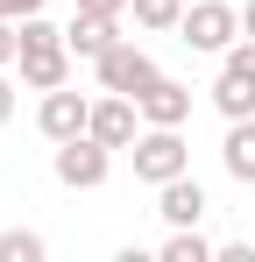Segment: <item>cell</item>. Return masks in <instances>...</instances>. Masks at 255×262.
<instances>
[{"label":"cell","mask_w":255,"mask_h":262,"mask_svg":"<svg viewBox=\"0 0 255 262\" xmlns=\"http://www.w3.org/2000/svg\"><path fill=\"white\" fill-rule=\"evenodd\" d=\"M14 64H22V85L29 92H57V85H71V64H78V57H71V43H64V29H50L42 14H29Z\"/></svg>","instance_id":"obj_1"},{"label":"cell","mask_w":255,"mask_h":262,"mask_svg":"<svg viewBox=\"0 0 255 262\" xmlns=\"http://www.w3.org/2000/svg\"><path fill=\"white\" fill-rule=\"evenodd\" d=\"M177 43L199 50V57H227V50L241 43V7L234 0H192L184 21H177Z\"/></svg>","instance_id":"obj_2"},{"label":"cell","mask_w":255,"mask_h":262,"mask_svg":"<svg viewBox=\"0 0 255 262\" xmlns=\"http://www.w3.org/2000/svg\"><path fill=\"white\" fill-rule=\"evenodd\" d=\"M135 177L156 191V184H170V177H184L192 170V142H184V128H142L135 135Z\"/></svg>","instance_id":"obj_3"},{"label":"cell","mask_w":255,"mask_h":262,"mask_svg":"<svg viewBox=\"0 0 255 262\" xmlns=\"http://www.w3.org/2000/svg\"><path fill=\"white\" fill-rule=\"evenodd\" d=\"M50 170H57L64 191H99V184L114 177V149H107L99 135H71V142H57Z\"/></svg>","instance_id":"obj_4"},{"label":"cell","mask_w":255,"mask_h":262,"mask_svg":"<svg viewBox=\"0 0 255 262\" xmlns=\"http://www.w3.org/2000/svg\"><path fill=\"white\" fill-rule=\"evenodd\" d=\"M92 78H99V92H128V99H142L163 71H156V57H149L142 43H128V36H121L107 57H92Z\"/></svg>","instance_id":"obj_5"},{"label":"cell","mask_w":255,"mask_h":262,"mask_svg":"<svg viewBox=\"0 0 255 262\" xmlns=\"http://www.w3.org/2000/svg\"><path fill=\"white\" fill-rule=\"evenodd\" d=\"M142 128H149V121H142V106H135L128 92H99V99H92L85 135H99L107 149H135V135H142Z\"/></svg>","instance_id":"obj_6"},{"label":"cell","mask_w":255,"mask_h":262,"mask_svg":"<svg viewBox=\"0 0 255 262\" xmlns=\"http://www.w3.org/2000/svg\"><path fill=\"white\" fill-rule=\"evenodd\" d=\"M85 121H92V99L71 85H57V92H42V106H36V128L42 142L57 149V142H71V135H85Z\"/></svg>","instance_id":"obj_7"},{"label":"cell","mask_w":255,"mask_h":262,"mask_svg":"<svg viewBox=\"0 0 255 262\" xmlns=\"http://www.w3.org/2000/svg\"><path fill=\"white\" fill-rule=\"evenodd\" d=\"M64 43H71V57H107V50L121 43V14H92V7H71V21H64Z\"/></svg>","instance_id":"obj_8"},{"label":"cell","mask_w":255,"mask_h":262,"mask_svg":"<svg viewBox=\"0 0 255 262\" xmlns=\"http://www.w3.org/2000/svg\"><path fill=\"white\" fill-rule=\"evenodd\" d=\"M135 106H142L149 128H184V121H192V85H184V78H156Z\"/></svg>","instance_id":"obj_9"},{"label":"cell","mask_w":255,"mask_h":262,"mask_svg":"<svg viewBox=\"0 0 255 262\" xmlns=\"http://www.w3.org/2000/svg\"><path fill=\"white\" fill-rule=\"evenodd\" d=\"M156 213H163V227H199V220H206V184L192 170L170 177V184H156Z\"/></svg>","instance_id":"obj_10"},{"label":"cell","mask_w":255,"mask_h":262,"mask_svg":"<svg viewBox=\"0 0 255 262\" xmlns=\"http://www.w3.org/2000/svg\"><path fill=\"white\" fill-rule=\"evenodd\" d=\"M220 170L234 184H255V121H227V142H220Z\"/></svg>","instance_id":"obj_11"},{"label":"cell","mask_w":255,"mask_h":262,"mask_svg":"<svg viewBox=\"0 0 255 262\" xmlns=\"http://www.w3.org/2000/svg\"><path fill=\"white\" fill-rule=\"evenodd\" d=\"M213 106H220L227 121H255V78H241V71H220V78H213Z\"/></svg>","instance_id":"obj_12"},{"label":"cell","mask_w":255,"mask_h":262,"mask_svg":"<svg viewBox=\"0 0 255 262\" xmlns=\"http://www.w3.org/2000/svg\"><path fill=\"white\" fill-rule=\"evenodd\" d=\"M184 7H192V0H128L135 29H149V36H163V29H177V21H184Z\"/></svg>","instance_id":"obj_13"},{"label":"cell","mask_w":255,"mask_h":262,"mask_svg":"<svg viewBox=\"0 0 255 262\" xmlns=\"http://www.w3.org/2000/svg\"><path fill=\"white\" fill-rule=\"evenodd\" d=\"M220 248H213L199 227H170V241H163V262H213Z\"/></svg>","instance_id":"obj_14"},{"label":"cell","mask_w":255,"mask_h":262,"mask_svg":"<svg viewBox=\"0 0 255 262\" xmlns=\"http://www.w3.org/2000/svg\"><path fill=\"white\" fill-rule=\"evenodd\" d=\"M42 255H50V241L36 227H7L0 234V262H42Z\"/></svg>","instance_id":"obj_15"},{"label":"cell","mask_w":255,"mask_h":262,"mask_svg":"<svg viewBox=\"0 0 255 262\" xmlns=\"http://www.w3.org/2000/svg\"><path fill=\"white\" fill-rule=\"evenodd\" d=\"M220 71H241V78H255V36H241V43L220 57Z\"/></svg>","instance_id":"obj_16"},{"label":"cell","mask_w":255,"mask_h":262,"mask_svg":"<svg viewBox=\"0 0 255 262\" xmlns=\"http://www.w3.org/2000/svg\"><path fill=\"white\" fill-rule=\"evenodd\" d=\"M14 57H22V21H7V14H0V71H7Z\"/></svg>","instance_id":"obj_17"},{"label":"cell","mask_w":255,"mask_h":262,"mask_svg":"<svg viewBox=\"0 0 255 262\" xmlns=\"http://www.w3.org/2000/svg\"><path fill=\"white\" fill-rule=\"evenodd\" d=\"M42 7H50V0H0V14H7V21H29V14H42Z\"/></svg>","instance_id":"obj_18"},{"label":"cell","mask_w":255,"mask_h":262,"mask_svg":"<svg viewBox=\"0 0 255 262\" xmlns=\"http://www.w3.org/2000/svg\"><path fill=\"white\" fill-rule=\"evenodd\" d=\"M14 106H22V99H14V78H7V71H0V128H7V121H14Z\"/></svg>","instance_id":"obj_19"},{"label":"cell","mask_w":255,"mask_h":262,"mask_svg":"<svg viewBox=\"0 0 255 262\" xmlns=\"http://www.w3.org/2000/svg\"><path fill=\"white\" fill-rule=\"evenodd\" d=\"M71 7H92V14H128V0H71Z\"/></svg>","instance_id":"obj_20"},{"label":"cell","mask_w":255,"mask_h":262,"mask_svg":"<svg viewBox=\"0 0 255 262\" xmlns=\"http://www.w3.org/2000/svg\"><path fill=\"white\" fill-rule=\"evenodd\" d=\"M241 36H255V0H241Z\"/></svg>","instance_id":"obj_21"}]
</instances>
